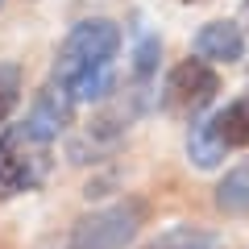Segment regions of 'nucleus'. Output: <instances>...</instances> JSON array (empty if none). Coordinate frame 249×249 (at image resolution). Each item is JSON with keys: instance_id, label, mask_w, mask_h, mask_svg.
<instances>
[{"instance_id": "obj_2", "label": "nucleus", "mask_w": 249, "mask_h": 249, "mask_svg": "<svg viewBox=\"0 0 249 249\" xmlns=\"http://www.w3.org/2000/svg\"><path fill=\"white\" fill-rule=\"evenodd\" d=\"M50 145L54 142L37 137L25 121L0 129V204L29 196V191H37L46 183V175H50Z\"/></svg>"}, {"instance_id": "obj_11", "label": "nucleus", "mask_w": 249, "mask_h": 249, "mask_svg": "<svg viewBox=\"0 0 249 249\" xmlns=\"http://www.w3.org/2000/svg\"><path fill=\"white\" fill-rule=\"evenodd\" d=\"M241 25L249 29V0H241Z\"/></svg>"}, {"instance_id": "obj_7", "label": "nucleus", "mask_w": 249, "mask_h": 249, "mask_svg": "<svg viewBox=\"0 0 249 249\" xmlns=\"http://www.w3.org/2000/svg\"><path fill=\"white\" fill-rule=\"evenodd\" d=\"M196 54L208 58L212 67L241 62L245 58V34H241V25H232V21H208L196 34Z\"/></svg>"}, {"instance_id": "obj_1", "label": "nucleus", "mask_w": 249, "mask_h": 249, "mask_svg": "<svg viewBox=\"0 0 249 249\" xmlns=\"http://www.w3.org/2000/svg\"><path fill=\"white\" fill-rule=\"evenodd\" d=\"M121 25L108 17H88L71 25L54 54L50 79L58 83L75 104H100L116 91V58H121Z\"/></svg>"}, {"instance_id": "obj_9", "label": "nucleus", "mask_w": 249, "mask_h": 249, "mask_svg": "<svg viewBox=\"0 0 249 249\" xmlns=\"http://www.w3.org/2000/svg\"><path fill=\"white\" fill-rule=\"evenodd\" d=\"M142 249H220V237L199 224H175V229L158 232L154 241H145Z\"/></svg>"}, {"instance_id": "obj_8", "label": "nucleus", "mask_w": 249, "mask_h": 249, "mask_svg": "<svg viewBox=\"0 0 249 249\" xmlns=\"http://www.w3.org/2000/svg\"><path fill=\"white\" fill-rule=\"evenodd\" d=\"M216 208L224 216H249V162L232 166L216 187Z\"/></svg>"}, {"instance_id": "obj_3", "label": "nucleus", "mask_w": 249, "mask_h": 249, "mask_svg": "<svg viewBox=\"0 0 249 249\" xmlns=\"http://www.w3.org/2000/svg\"><path fill=\"white\" fill-rule=\"evenodd\" d=\"M249 145V91L237 100H229L224 108H216L204 121H191V133H187V158L196 162L199 170H216L232 150H245Z\"/></svg>"}, {"instance_id": "obj_12", "label": "nucleus", "mask_w": 249, "mask_h": 249, "mask_svg": "<svg viewBox=\"0 0 249 249\" xmlns=\"http://www.w3.org/2000/svg\"><path fill=\"white\" fill-rule=\"evenodd\" d=\"M183 4H204V0H183Z\"/></svg>"}, {"instance_id": "obj_5", "label": "nucleus", "mask_w": 249, "mask_h": 249, "mask_svg": "<svg viewBox=\"0 0 249 249\" xmlns=\"http://www.w3.org/2000/svg\"><path fill=\"white\" fill-rule=\"evenodd\" d=\"M220 96V75L208 58H183L162 83V112L178 116V121H196L212 100Z\"/></svg>"}, {"instance_id": "obj_10", "label": "nucleus", "mask_w": 249, "mask_h": 249, "mask_svg": "<svg viewBox=\"0 0 249 249\" xmlns=\"http://www.w3.org/2000/svg\"><path fill=\"white\" fill-rule=\"evenodd\" d=\"M17 104H21V67L4 62L0 67V129H4V121L13 116Z\"/></svg>"}, {"instance_id": "obj_6", "label": "nucleus", "mask_w": 249, "mask_h": 249, "mask_svg": "<svg viewBox=\"0 0 249 249\" xmlns=\"http://www.w3.org/2000/svg\"><path fill=\"white\" fill-rule=\"evenodd\" d=\"M75 100L67 96V91L58 88L54 79H46L42 83V91L34 96V104H29V116H25V124L34 129L37 137H46V142H58L67 129H71V121H75Z\"/></svg>"}, {"instance_id": "obj_4", "label": "nucleus", "mask_w": 249, "mask_h": 249, "mask_svg": "<svg viewBox=\"0 0 249 249\" xmlns=\"http://www.w3.org/2000/svg\"><path fill=\"white\" fill-rule=\"evenodd\" d=\"M145 216H150L145 199H133V196L104 204V208H91L71 224L67 249H129L142 232Z\"/></svg>"}]
</instances>
